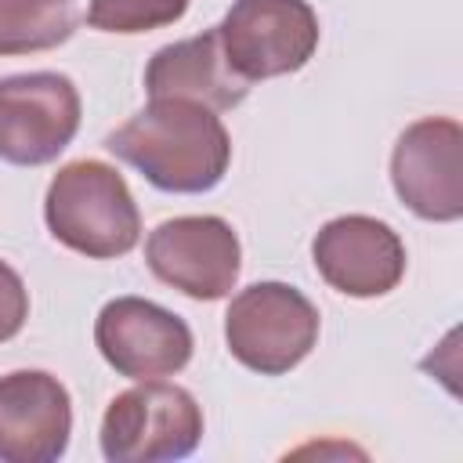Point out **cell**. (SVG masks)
<instances>
[{"mask_svg": "<svg viewBox=\"0 0 463 463\" xmlns=\"http://www.w3.org/2000/svg\"><path fill=\"white\" fill-rule=\"evenodd\" d=\"M221 54L242 83L297 72L318 47V14L307 0H235L217 25Z\"/></svg>", "mask_w": 463, "mask_h": 463, "instance_id": "obj_5", "label": "cell"}, {"mask_svg": "<svg viewBox=\"0 0 463 463\" xmlns=\"http://www.w3.org/2000/svg\"><path fill=\"white\" fill-rule=\"evenodd\" d=\"M145 260L159 282L192 297L221 300L235 289L242 271V246L235 228L217 213H184L156 224L145 239Z\"/></svg>", "mask_w": 463, "mask_h": 463, "instance_id": "obj_6", "label": "cell"}, {"mask_svg": "<svg viewBox=\"0 0 463 463\" xmlns=\"http://www.w3.org/2000/svg\"><path fill=\"white\" fill-rule=\"evenodd\" d=\"M47 232L90 260H116L141 239V210L123 174L101 159L65 163L43 195Z\"/></svg>", "mask_w": 463, "mask_h": 463, "instance_id": "obj_2", "label": "cell"}, {"mask_svg": "<svg viewBox=\"0 0 463 463\" xmlns=\"http://www.w3.org/2000/svg\"><path fill=\"white\" fill-rule=\"evenodd\" d=\"M105 148L137 166L159 192L199 195L224 181L232 137L221 116L188 98H148L123 127L105 137Z\"/></svg>", "mask_w": 463, "mask_h": 463, "instance_id": "obj_1", "label": "cell"}, {"mask_svg": "<svg viewBox=\"0 0 463 463\" xmlns=\"http://www.w3.org/2000/svg\"><path fill=\"white\" fill-rule=\"evenodd\" d=\"M25 318H29V289L22 275L7 260H0V344L18 336Z\"/></svg>", "mask_w": 463, "mask_h": 463, "instance_id": "obj_15", "label": "cell"}, {"mask_svg": "<svg viewBox=\"0 0 463 463\" xmlns=\"http://www.w3.org/2000/svg\"><path fill=\"white\" fill-rule=\"evenodd\" d=\"M188 4L192 0H90L87 25L98 33L137 36V33H152L181 22Z\"/></svg>", "mask_w": 463, "mask_h": 463, "instance_id": "obj_14", "label": "cell"}, {"mask_svg": "<svg viewBox=\"0 0 463 463\" xmlns=\"http://www.w3.org/2000/svg\"><path fill=\"white\" fill-rule=\"evenodd\" d=\"M76 29L72 0H0V58L65 43Z\"/></svg>", "mask_w": 463, "mask_h": 463, "instance_id": "obj_13", "label": "cell"}, {"mask_svg": "<svg viewBox=\"0 0 463 463\" xmlns=\"http://www.w3.org/2000/svg\"><path fill=\"white\" fill-rule=\"evenodd\" d=\"M94 344L127 380L174 376L192 362L195 340L181 315L145 297H116L98 311Z\"/></svg>", "mask_w": 463, "mask_h": 463, "instance_id": "obj_9", "label": "cell"}, {"mask_svg": "<svg viewBox=\"0 0 463 463\" xmlns=\"http://www.w3.org/2000/svg\"><path fill=\"white\" fill-rule=\"evenodd\" d=\"M145 90L148 98H188L213 112H224L246 101L250 83H242L228 69L213 25L199 36L159 47L145 65Z\"/></svg>", "mask_w": 463, "mask_h": 463, "instance_id": "obj_12", "label": "cell"}, {"mask_svg": "<svg viewBox=\"0 0 463 463\" xmlns=\"http://www.w3.org/2000/svg\"><path fill=\"white\" fill-rule=\"evenodd\" d=\"M203 441V409L181 383L137 380L101 416V456L109 463H170Z\"/></svg>", "mask_w": 463, "mask_h": 463, "instance_id": "obj_3", "label": "cell"}, {"mask_svg": "<svg viewBox=\"0 0 463 463\" xmlns=\"http://www.w3.org/2000/svg\"><path fill=\"white\" fill-rule=\"evenodd\" d=\"M80 130V90L65 72H14L0 80V159L43 166Z\"/></svg>", "mask_w": 463, "mask_h": 463, "instance_id": "obj_7", "label": "cell"}, {"mask_svg": "<svg viewBox=\"0 0 463 463\" xmlns=\"http://www.w3.org/2000/svg\"><path fill=\"white\" fill-rule=\"evenodd\" d=\"M72 434V402L58 376L14 369L0 376V463H54Z\"/></svg>", "mask_w": 463, "mask_h": 463, "instance_id": "obj_11", "label": "cell"}, {"mask_svg": "<svg viewBox=\"0 0 463 463\" xmlns=\"http://www.w3.org/2000/svg\"><path fill=\"white\" fill-rule=\"evenodd\" d=\"M318 307L289 282H253L239 289L224 315V340L235 362L260 376L297 369L318 344Z\"/></svg>", "mask_w": 463, "mask_h": 463, "instance_id": "obj_4", "label": "cell"}, {"mask_svg": "<svg viewBox=\"0 0 463 463\" xmlns=\"http://www.w3.org/2000/svg\"><path fill=\"white\" fill-rule=\"evenodd\" d=\"M391 184L423 221L463 217V127L449 116H423L402 130L391 152Z\"/></svg>", "mask_w": 463, "mask_h": 463, "instance_id": "obj_8", "label": "cell"}, {"mask_svg": "<svg viewBox=\"0 0 463 463\" xmlns=\"http://www.w3.org/2000/svg\"><path fill=\"white\" fill-rule=\"evenodd\" d=\"M315 271L344 297H383L405 275L402 235L369 213H344L318 228L311 242Z\"/></svg>", "mask_w": 463, "mask_h": 463, "instance_id": "obj_10", "label": "cell"}]
</instances>
